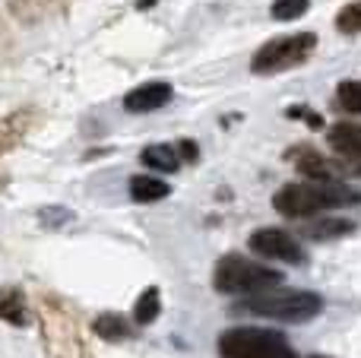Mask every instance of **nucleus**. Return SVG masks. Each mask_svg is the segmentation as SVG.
Instances as JSON below:
<instances>
[{"instance_id": "20e7f679", "label": "nucleus", "mask_w": 361, "mask_h": 358, "mask_svg": "<svg viewBox=\"0 0 361 358\" xmlns=\"http://www.w3.org/2000/svg\"><path fill=\"white\" fill-rule=\"evenodd\" d=\"M247 308L260 317H273V321H288V323H301L311 321L324 311V298L314 292H260L247 302Z\"/></svg>"}, {"instance_id": "6ab92c4d", "label": "nucleus", "mask_w": 361, "mask_h": 358, "mask_svg": "<svg viewBox=\"0 0 361 358\" xmlns=\"http://www.w3.org/2000/svg\"><path fill=\"white\" fill-rule=\"evenodd\" d=\"M307 6H311V0H273V16L288 23V19L305 16Z\"/></svg>"}, {"instance_id": "39448f33", "label": "nucleus", "mask_w": 361, "mask_h": 358, "mask_svg": "<svg viewBox=\"0 0 361 358\" xmlns=\"http://www.w3.org/2000/svg\"><path fill=\"white\" fill-rule=\"evenodd\" d=\"M317 48V35L314 32H298V35H282L267 42L250 61V70L260 76L267 73H282L288 67H298L307 61V54Z\"/></svg>"}, {"instance_id": "4be33fe9", "label": "nucleus", "mask_w": 361, "mask_h": 358, "mask_svg": "<svg viewBox=\"0 0 361 358\" xmlns=\"http://www.w3.org/2000/svg\"><path fill=\"white\" fill-rule=\"evenodd\" d=\"M178 159H184V162H197V143H190V140H184V143H178Z\"/></svg>"}, {"instance_id": "5701e85b", "label": "nucleus", "mask_w": 361, "mask_h": 358, "mask_svg": "<svg viewBox=\"0 0 361 358\" xmlns=\"http://www.w3.org/2000/svg\"><path fill=\"white\" fill-rule=\"evenodd\" d=\"M152 4H156V0H140L137 6H140V10H146V6H152Z\"/></svg>"}, {"instance_id": "aec40b11", "label": "nucleus", "mask_w": 361, "mask_h": 358, "mask_svg": "<svg viewBox=\"0 0 361 358\" xmlns=\"http://www.w3.org/2000/svg\"><path fill=\"white\" fill-rule=\"evenodd\" d=\"M42 222L44 226H63V222H70V213L67 209H42Z\"/></svg>"}, {"instance_id": "dca6fc26", "label": "nucleus", "mask_w": 361, "mask_h": 358, "mask_svg": "<svg viewBox=\"0 0 361 358\" xmlns=\"http://www.w3.org/2000/svg\"><path fill=\"white\" fill-rule=\"evenodd\" d=\"M159 311H162V302H159V289H146L143 295H140L137 308H133V321L137 323H152L159 317Z\"/></svg>"}, {"instance_id": "9d476101", "label": "nucleus", "mask_w": 361, "mask_h": 358, "mask_svg": "<svg viewBox=\"0 0 361 358\" xmlns=\"http://www.w3.org/2000/svg\"><path fill=\"white\" fill-rule=\"evenodd\" d=\"M298 171L301 175H307L311 178V181H336V175H339V168L333 162H326L324 156H320V152H314V149H301L298 156Z\"/></svg>"}, {"instance_id": "ddd939ff", "label": "nucleus", "mask_w": 361, "mask_h": 358, "mask_svg": "<svg viewBox=\"0 0 361 358\" xmlns=\"http://www.w3.org/2000/svg\"><path fill=\"white\" fill-rule=\"evenodd\" d=\"M352 222L349 219H314L301 226V235L314 241H326V238H339V235H349Z\"/></svg>"}, {"instance_id": "6e6552de", "label": "nucleus", "mask_w": 361, "mask_h": 358, "mask_svg": "<svg viewBox=\"0 0 361 358\" xmlns=\"http://www.w3.org/2000/svg\"><path fill=\"white\" fill-rule=\"evenodd\" d=\"M330 146L339 152L343 159H349V162L361 165V127L358 124H349V121H343V124H333L330 127Z\"/></svg>"}, {"instance_id": "b1692460", "label": "nucleus", "mask_w": 361, "mask_h": 358, "mask_svg": "<svg viewBox=\"0 0 361 358\" xmlns=\"http://www.w3.org/2000/svg\"><path fill=\"white\" fill-rule=\"evenodd\" d=\"M314 358H324V355H314Z\"/></svg>"}, {"instance_id": "393cba45", "label": "nucleus", "mask_w": 361, "mask_h": 358, "mask_svg": "<svg viewBox=\"0 0 361 358\" xmlns=\"http://www.w3.org/2000/svg\"><path fill=\"white\" fill-rule=\"evenodd\" d=\"M358 171H361V165H358Z\"/></svg>"}, {"instance_id": "f3484780", "label": "nucleus", "mask_w": 361, "mask_h": 358, "mask_svg": "<svg viewBox=\"0 0 361 358\" xmlns=\"http://www.w3.org/2000/svg\"><path fill=\"white\" fill-rule=\"evenodd\" d=\"M336 29L343 32V35H358L361 32V0H355V4H349V6L339 10Z\"/></svg>"}, {"instance_id": "1a4fd4ad", "label": "nucleus", "mask_w": 361, "mask_h": 358, "mask_svg": "<svg viewBox=\"0 0 361 358\" xmlns=\"http://www.w3.org/2000/svg\"><path fill=\"white\" fill-rule=\"evenodd\" d=\"M32 121H35L32 108H23V111H16V114H10V118L0 121V156H4L6 149H13V146L25 137V130L32 127Z\"/></svg>"}, {"instance_id": "f257e3e1", "label": "nucleus", "mask_w": 361, "mask_h": 358, "mask_svg": "<svg viewBox=\"0 0 361 358\" xmlns=\"http://www.w3.org/2000/svg\"><path fill=\"white\" fill-rule=\"evenodd\" d=\"M361 203V194L339 181H311V184H286L279 194L273 197V206L288 219H307L324 209L352 206Z\"/></svg>"}, {"instance_id": "412c9836", "label": "nucleus", "mask_w": 361, "mask_h": 358, "mask_svg": "<svg viewBox=\"0 0 361 358\" xmlns=\"http://www.w3.org/2000/svg\"><path fill=\"white\" fill-rule=\"evenodd\" d=\"M288 118H305L311 127H324V118H317V114H311V108H288Z\"/></svg>"}, {"instance_id": "2eb2a0df", "label": "nucleus", "mask_w": 361, "mask_h": 358, "mask_svg": "<svg viewBox=\"0 0 361 358\" xmlns=\"http://www.w3.org/2000/svg\"><path fill=\"white\" fill-rule=\"evenodd\" d=\"M143 159L149 168H156V171H178V165H180V159H178V152L171 149V146H146L143 149Z\"/></svg>"}, {"instance_id": "7ed1b4c3", "label": "nucleus", "mask_w": 361, "mask_h": 358, "mask_svg": "<svg viewBox=\"0 0 361 358\" xmlns=\"http://www.w3.org/2000/svg\"><path fill=\"white\" fill-rule=\"evenodd\" d=\"M219 352L225 358H298L279 333L257 327H235L228 333H222Z\"/></svg>"}, {"instance_id": "f03ea898", "label": "nucleus", "mask_w": 361, "mask_h": 358, "mask_svg": "<svg viewBox=\"0 0 361 358\" xmlns=\"http://www.w3.org/2000/svg\"><path fill=\"white\" fill-rule=\"evenodd\" d=\"M212 283H216L219 292H228V295H260V292L276 289L282 283V276L273 273L269 266L231 254V257H222L216 264Z\"/></svg>"}, {"instance_id": "9b49d317", "label": "nucleus", "mask_w": 361, "mask_h": 358, "mask_svg": "<svg viewBox=\"0 0 361 358\" xmlns=\"http://www.w3.org/2000/svg\"><path fill=\"white\" fill-rule=\"evenodd\" d=\"M0 321L25 327L29 323V311H25V298L19 289H0Z\"/></svg>"}, {"instance_id": "a211bd4d", "label": "nucleus", "mask_w": 361, "mask_h": 358, "mask_svg": "<svg viewBox=\"0 0 361 358\" xmlns=\"http://www.w3.org/2000/svg\"><path fill=\"white\" fill-rule=\"evenodd\" d=\"M339 105L352 114H361V80L339 82Z\"/></svg>"}, {"instance_id": "4468645a", "label": "nucleus", "mask_w": 361, "mask_h": 358, "mask_svg": "<svg viewBox=\"0 0 361 358\" xmlns=\"http://www.w3.org/2000/svg\"><path fill=\"white\" fill-rule=\"evenodd\" d=\"M92 330H95V336H102V340H108V342H118V340H127V336H130V327H127V321L121 314L95 317Z\"/></svg>"}, {"instance_id": "f8f14e48", "label": "nucleus", "mask_w": 361, "mask_h": 358, "mask_svg": "<svg viewBox=\"0 0 361 358\" xmlns=\"http://www.w3.org/2000/svg\"><path fill=\"white\" fill-rule=\"evenodd\" d=\"M130 197L137 203L165 200V197H169V184L159 181V178H149V175H137V178H130Z\"/></svg>"}, {"instance_id": "423d86ee", "label": "nucleus", "mask_w": 361, "mask_h": 358, "mask_svg": "<svg viewBox=\"0 0 361 358\" xmlns=\"http://www.w3.org/2000/svg\"><path fill=\"white\" fill-rule=\"evenodd\" d=\"M250 251L269 260H282V264H301L305 260L298 241L288 232H282V228H257L250 235Z\"/></svg>"}, {"instance_id": "0eeeda50", "label": "nucleus", "mask_w": 361, "mask_h": 358, "mask_svg": "<svg viewBox=\"0 0 361 358\" xmlns=\"http://www.w3.org/2000/svg\"><path fill=\"white\" fill-rule=\"evenodd\" d=\"M171 101V86L169 82H146L137 86L124 95V108L130 114H146V111H159L162 105Z\"/></svg>"}]
</instances>
